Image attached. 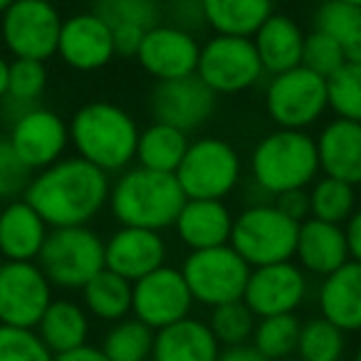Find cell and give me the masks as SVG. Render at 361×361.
Instances as JSON below:
<instances>
[{
    "instance_id": "obj_1",
    "label": "cell",
    "mask_w": 361,
    "mask_h": 361,
    "mask_svg": "<svg viewBox=\"0 0 361 361\" xmlns=\"http://www.w3.org/2000/svg\"><path fill=\"white\" fill-rule=\"evenodd\" d=\"M109 173L70 156L37 171L23 198L40 213L47 228L90 226L109 203Z\"/></svg>"
},
{
    "instance_id": "obj_2",
    "label": "cell",
    "mask_w": 361,
    "mask_h": 361,
    "mask_svg": "<svg viewBox=\"0 0 361 361\" xmlns=\"http://www.w3.org/2000/svg\"><path fill=\"white\" fill-rule=\"evenodd\" d=\"M67 126L77 156L104 173H121L134 161L139 126L134 116L114 102H87Z\"/></svg>"
},
{
    "instance_id": "obj_3",
    "label": "cell",
    "mask_w": 361,
    "mask_h": 361,
    "mask_svg": "<svg viewBox=\"0 0 361 361\" xmlns=\"http://www.w3.org/2000/svg\"><path fill=\"white\" fill-rule=\"evenodd\" d=\"M186 203L176 173H161L144 166L124 169L109 188V208L119 226L164 231L173 228L176 216Z\"/></svg>"
},
{
    "instance_id": "obj_4",
    "label": "cell",
    "mask_w": 361,
    "mask_h": 361,
    "mask_svg": "<svg viewBox=\"0 0 361 361\" xmlns=\"http://www.w3.org/2000/svg\"><path fill=\"white\" fill-rule=\"evenodd\" d=\"M250 173L270 196L312 186L319 173L317 144L307 131L277 129L262 136L250 154Z\"/></svg>"
},
{
    "instance_id": "obj_5",
    "label": "cell",
    "mask_w": 361,
    "mask_h": 361,
    "mask_svg": "<svg viewBox=\"0 0 361 361\" xmlns=\"http://www.w3.org/2000/svg\"><path fill=\"white\" fill-rule=\"evenodd\" d=\"M300 223L287 218L275 203H257L233 218L228 245L250 267L285 262L295 257Z\"/></svg>"
},
{
    "instance_id": "obj_6",
    "label": "cell",
    "mask_w": 361,
    "mask_h": 361,
    "mask_svg": "<svg viewBox=\"0 0 361 361\" xmlns=\"http://www.w3.org/2000/svg\"><path fill=\"white\" fill-rule=\"evenodd\" d=\"M35 262L52 287L82 290L104 270V240L90 226L50 228Z\"/></svg>"
},
{
    "instance_id": "obj_7",
    "label": "cell",
    "mask_w": 361,
    "mask_h": 361,
    "mask_svg": "<svg viewBox=\"0 0 361 361\" xmlns=\"http://www.w3.org/2000/svg\"><path fill=\"white\" fill-rule=\"evenodd\" d=\"M243 161L235 146L216 136H203L188 144L186 156L176 169L178 186L186 198L223 201L240 183Z\"/></svg>"
},
{
    "instance_id": "obj_8",
    "label": "cell",
    "mask_w": 361,
    "mask_h": 361,
    "mask_svg": "<svg viewBox=\"0 0 361 361\" xmlns=\"http://www.w3.org/2000/svg\"><path fill=\"white\" fill-rule=\"evenodd\" d=\"M252 267L231 245L191 250L180 265V275L191 290L193 302L218 307L243 300Z\"/></svg>"
},
{
    "instance_id": "obj_9",
    "label": "cell",
    "mask_w": 361,
    "mask_h": 361,
    "mask_svg": "<svg viewBox=\"0 0 361 361\" xmlns=\"http://www.w3.org/2000/svg\"><path fill=\"white\" fill-rule=\"evenodd\" d=\"M265 109L277 129H310L329 109L326 80L305 65L272 75L265 92Z\"/></svg>"
},
{
    "instance_id": "obj_10",
    "label": "cell",
    "mask_w": 361,
    "mask_h": 361,
    "mask_svg": "<svg viewBox=\"0 0 361 361\" xmlns=\"http://www.w3.org/2000/svg\"><path fill=\"white\" fill-rule=\"evenodd\" d=\"M262 72L252 37L213 35L201 45L196 75L216 94H240L260 82Z\"/></svg>"
},
{
    "instance_id": "obj_11",
    "label": "cell",
    "mask_w": 361,
    "mask_h": 361,
    "mask_svg": "<svg viewBox=\"0 0 361 361\" xmlns=\"http://www.w3.org/2000/svg\"><path fill=\"white\" fill-rule=\"evenodd\" d=\"M62 18L55 3L45 0H16L0 16V37L13 57L20 60H50L57 55Z\"/></svg>"
},
{
    "instance_id": "obj_12",
    "label": "cell",
    "mask_w": 361,
    "mask_h": 361,
    "mask_svg": "<svg viewBox=\"0 0 361 361\" xmlns=\"http://www.w3.org/2000/svg\"><path fill=\"white\" fill-rule=\"evenodd\" d=\"M193 297L180 267L161 265L141 280L131 282V314L154 331L186 319L191 314Z\"/></svg>"
},
{
    "instance_id": "obj_13",
    "label": "cell",
    "mask_w": 361,
    "mask_h": 361,
    "mask_svg": "<svg viewBox=\"0 0 361 361\" xmlns=\"http://www.w3.org/2000/svg\"><path fill=\"white\" fill-rule=\"evenodd\" d=\"M50 302L52 285L37 262H3L0 267V324L35 329Z\"/></svg>"
},
{
    "instance_id": "obj_14",
    "label": "cell",
    "mask_w": 361,
    "mask_h": 361,
    "mask_svg": "<svg viewBox=\"0 0 361 361\" xmlns=\"http://www.w3.org/2000/svg\"><path fill=\"white\" fill-rule=\"evenodd\" d=\"M216 99L218 94L211 87H206L201 77L188 75L180 80L156 82L149 97V106L154 121L191 134L211 119V114L216 111Z\"/></svg>"
},
{
    "instance_id": "obj_15",
    "label": "cell",
    "mask_w": 361,
    "mask_h": 361,
    "mask_svg": "<svg viewBox=\"0 0 361 361\" xmlns=\"http://www.w3.org/2000/svg\"><path fill=\"white\" fill-rule=\"evenodd\" d=\"M8 139L18 156L37 173L62 159L70 144V126L57 111L35 104L13 119Z\"/></svg>"
},
{
    "instance_id": "obj_16",
    "label": "cell",
    "mask_w": 361,
    "mask_h": 361,
    "mask_svg": "<svg viewBox=\"0 0 361 361\" xmlns=\"http://www.w3.org/2000/svg\"><path fill=\"white\" fill-rule=\"evenodd\" d=\"M307 297V275L300 265L292 260L272 262V265L252 267L247 277L243 302L250 312L262 317L275 314H295L297 307Z\"/></svg>"
},
{
    "instance_id": "obj_17",
    "label": "cell",
    "mask_w": 361,
    "mask_h": 361,
    "mask_svg": "<svg viewBox=\"0 0 361 361\" xmlns=\"http://www.w3.org/2000/svg\"><path fill=\"white\" fill-rule=\"evenodd\" d=\"M198 55H201V42L193 32L180 30L171 23H159L146 30L136 52V62L156 82H166L196 75Z\"/></svg>"
},
{
    "instance_id": "obj_18",
    "label": "cell",
    "mask_w": 361,
    "mask_h": 361,
    "mask_svg": "<svg viewBox=\"0 0 361 361\" xmlns=\"http://www.w3.org/2000/svg\"><path fill=\"white\" fill-rule=\"evenodd\" d=\"M57 55L77 72H97L114 60L111 27L94 13H77L62 20Z\"/></svg>"
},
{
    "instance_id": "obj_19",
    "label": "cell",
    "mask_w": 361,
    "mask_h": 361,
    "mask_svg": "<svg viewBox=\"0 0 361 361\" xmlns=\"http://www.w3.org/2000/svg\"><path fill=\"white\" fill-rule=\"evenodd\" d=\"M166 240L159 231L121 226L111 233L109 240H104V267L136 282L156 267L166 265Z\"/></svg>"
},
{
    "instance_id": "obj_20",
    "label": "cell",
    "mask_w": 361,
    "mask_h": 361,
    "mask_svg": "<svg viewBox=\"0 0 361 361\" xmlns=\"http://www.w3.org/2000/svg\"><path fill=\"white\" fill-rule=\"evenodd\" d=\"M317 156H319V171L329 178L344 180L349 186L361 183V124L359 121L339 119L319 131Z\"/></svg>"
},
{
    "instance_id": "obj_21",
    "label": "cell",
    "mask_w": 361,
    "mask_h": 361,
    "mask_svg": "<svg viewBox=\"0 0 361 361\" xmlns=\"http://www.w3.org/2000/svg\"><path fill=\"white\" fill-rule=\"evenodd\" d=\"M50 233L40 213L25 201H8L0 208V255L3 260L35 262Z\"/></svg>"
},
{
    "instance_id": "obj_22",
    "label": "cell",
    "mask_w": 361,
    "mask_h": 361,
    "mask_svg": "<svg viewBox=\"0 0 361 361\" xmlns=\"http://www.w3.org/2000/svg\"><path fill=\"white\" fill-rule=\"evenodd\" d=\"M295 255L305 272L326 277L349 260L344 228L336 226V223L307 218V221L300 223Z\"/></svg>"
},
{
    "instance_id": "obj_23",
    "label": "cell",
    "mask_w": 361,
    "mask_h": 361,
    "mask_svg": "<svg viewBox=\"0 0 361 361\" xmlns=\"http://www.w3.org/2000/svg\"><path fill=\"white\" fill-rule=\"evenodd\" d=\"M319 310L322 317L344 334L361 331V262L346 260L334 272L322 277Z\"/></svg>"
},
{
    "instance_id": "obj_24",
    "label": "cell",
    "mask_w": 361,
    "mask_h": 361,
    "mask_svg": "<svg viewBox=\"0 0 361 361\" xmlns=\"http://www.w3.org/2000/svg\"><path fill=\"white\" fill-rule=\"evenodd\" d=\"M180 243L191 250H206V247L226 245L231 240L233 213L223 201H201V198H186L183 208L178 211L173 223Z\"/></svg>"
},
{
    "instance_id": "obj_25",
    "label": "cell",
    "mask_w": 361,
    "mask_h": 361,
    "mask_svg": "<svg viewBox=\"0 0 361 361\" xmlns=\"http://www.w3.org/2000/svg\"><path fill=\"white\" fill-rule=\"evenodd\" d=\"M218 354L221 344L208 322L186 317L156 331L151 361H216Z\"/></svg>"
},
{
    "instance_id": "obj_26",
    "label": "cell",
    "mask_w": 361,
    "mask_h": 361,
    "mask_svg": "<svg viewBox=\"0 0 361 361\" xmlns=\"http://www.w3.org/2000/svg\"><path fill=\"white\" fill-rule=\"evenodd\" d=\"M305 30L300 23L290 16L272 13L252 35V45L260 57V65L270 75H280L292 67L302 65V52H305Z\"/></svg>"
},
{
    "instance_id": "obj_27",
    "label": "cell",
    "mask_w": 361,
    "mask_h": 361,
    "mask_svg": "<svg viewBox=\"0 0 361 361\" xmlns=\"http://www.w3.org/2000/svg\"><path fill=\"white\" fill-rule=\"evenodd\" d=\"M35 331L52 354H65V351L87 344L90 314L85 307L72 300H52L37 322Z\"/></svg>"
},
{
    "instance_id": "obj_28",
    "label": "cell",
    "mask_w": 361,
    "mask_h": 361,
    "mask_svg": "<svg viewBox=\"0 0 361 361\" xmlns=\"http://www.w3.org/2000/svg\"><path fill=\"white\" fill-rule=\"evenodd\" d=\"M203 16L216 35L252 37L272 16V0H203Z\"/></svg>"
},
{
    "instance_id": "obj_29",
    "label": "cell",
    "mask_w": 361,
    "mask_h": 361,
    "mask_svg": "<svg viewBox=\"0 0 361 361\" xmlns=\"http://www.w3.org/2000/svg\"><path fill=\"white\" fill-rule=\"evenodd\" d=\"M188 144H191V139H188L186 131L154 121L144 131H139L134 159L144 169L161 171V173H176V169L186 156Z\"/></svg>"
},
{
    "instance_id": "obj_30",
    "label": "cell",
    "mask_w": 361,
    "mask_h": 361,
    "mask_svg": "<svg viewBox=\"0 0 361 361\" xmlns=\"http://www.w3.org/2000/svg\"><path fill=\"white\" fill-rule=\"evenodd\" d=\"M82 300L87 314L114 324L131 314V282L104 267L82 287Z\"/></svg>"
},
{
    "instance_id": "obj_31",
    "label": "cell",
    "mask_w": 361,
    "mask_h": 361,
    "mask_svg": "<svg viewBox=\"0 0 361 361\" xmlns=\"http://www.w3.org/2000/svg\"><path fill=\"white\" fill-rule=\"evenodd\" d=\"M154 334L151 326L139 322L136 317H124L114 322L111 329L104 334L102 351L109 361H149L154 349Z\"/></svg>"
},
{
    "instance_id": "obj_32",
    "label": "cell",
    "mask_w": 361,
    "mask_h": 361,
    "mask_svg": "<svg viewBox=\"0 0 361 361\" xmlns=\"http://www.w3.org/2000/svg\"><path fill=\"white\" fill-rule=\"evenodd\" d=\"M307 193H310V218L341 226L354 213V186H349L344 180L322 176V178L312 180V188Z\"/></svg>"
},
{
    "instance_id": "obj_33",
    "label": "cell",
    "mask_w": 361,
    "mask_h": 361,
    "mask_svg": "<svg viewBox=\"0 0 361 361\" xmlns=\"http://www.w3.org/2000/svg\"><path fill=\"white\" fill-rule=\"evenodd\" d=\"M300 329H302V322L295 314L262 317L260 322H255L252 346L270 361L287 359V356L297 351Z\"/></svg>"
},
{
    "instance_id": "obj_34",
    "label": "cell",
    "mask_w": 361,
    "mask_h": 361,
    "mask_svg": "<svg viewBox=\"0 0 361 361\" xmlns=\"http://www.w3.org/2000/svg\"><path fill=\"white\" fill-rule=\"evenodd\" d=\"M346 349V334L324 317L305 322L297 339V354L302 361H341Z\"/></svg>"
},
{
    "instance_id": "obj_35",
    "label": "cell",
    "mask_w": 361,
    "mask_h": 361,
    "mask_svg": "<svg viewBox=\"0 0 361 361\" xmlns=\"http://www.w3.org/2000/svg\"><path fill=\"white\" fill-rule=\"evenodd\" d=\"M92 13L109 27H141L151 30L161 23L159 0H92Z\"/></svg>"
},
{
    "instance_id": "obj_36",
    "label": "cell",
    "mask_w": 361,
    "mask_h": 361,
    "mask_svg": "<svg viewBox=\"0 0 361 361\" xmlns=\"http://www.w3.org/2000/svg\"><path fill=\"white\" fill-rule=\"evenodd\" d=\"M47 90V67L40 60H16L8 67V92L6 99L20 106V111L35 106V102ZM18 111V114H20Z\"/></svg>"
},
{
    "instance_id": "obj_37",
    "label": "cell",
    "mask_w": 361,
    "mask_h": 361,
    "mask_svg": "<svg viewBox=\"0 0 361 361\" xmlns=\"http://www.w3.org/2000/svg\"><path fill=\"white\" fill-rule=\"evenodd\" d=\"M326 102L339 119L361 124V65L344 62L331 77H326Z\"/></svg>"
},
{
    "instance_id": "obj_38",
    "label": "cell",
    "mask_w": 361,
    "mask_h": 361,
    "mask_svg": "<svg viewBox=\"0 0 361 361\" xmlns=\"http://www.w3.org/2000/svg\"><path fill=\"white\" fill-rule=\"evenodd\" d=\"M255 319L257 317L250 312V307L243 300H235V302L211 307V322H208V326H211L213 336H216L221 346H238V344H247V339H252Z\"/></svg>"
},
{
    "instance_id": "obj_39",
    "label": "cell",
    "mask_w": 361,
    "mask_h": 361,
    "mask_svg": "<svg viewBox=\"0 0 361 361\" xmlns=\"http://www.w3.org/2000/svg\"><path fill=\"white\" fill-rule=\"evenodd\" d=\"M314 30L346 45L361 35V8L344 0H322L314 11Z\"/></svg>"
},
{
    "instance_id": "obj_40",
    "label": "cell",
    "mask_w": 361,
    "mask_h": 361,
    "mask_svg": "<svg viewBox=\"0 0 361 361\" xmlns=\"http://www.w3.org/2000/svg\"><path fill=\"white\" fill-rule=\"evenodd\" d=\"M0 361H55L35 329L0 324Z\"/></svg>"
},
{
    "instance_id": "obj_41",
    "label": "cell",
    "mask_w": 361,
    "mask_h": 361,
    "mask_svg": "<svg viewBox=\"0 0 361 361\" xmlns=\"http://www.w3.org/2000/svg\"><path fill=\"white\" fill-rule=\"evenodd\" d=\"M35 171L18 156L8 136H0V201H18L25 196Z\"/></svg>"
},
{
    "instance_id": "obj_42",
    "label": "cell",
    "mask_w": 361,
    "mask_h": 361,
    "mask_svg": "<svg viewBox=\"0 0 361 361\" xmlns=\"http://www.w3.org/2000/svg\"><path fill=\"white\" fill-rule=\"evenodd\" d=\"M344 50L334 37L324 35V32L312 30L305 37V52H302V65L307 70L317 72L319 77H331L341 65H344Z\"/></svg>"
},
{
    "instance_id": "obj_43",
    "label": "cell",
    "mask_w": 361,
    "mask_h": 361,
    "mask_svg": "<svg viewBox=\"0 0 361 361\" xmlns=\"http://www.w3.org/2000/svg\"><path fill=\"white\" fill-rule=\"evenodd\" d=\"M169 20L171 25L188 30L196 35L206 27V16H203V0H169Z\"/></svg>"
},
{
    "instance_id": "obj_44",
    "label": "cell",
    "mask_w": 361,
    "mask_h": 361,
    "mask_svg": "<svg viewBox=\"0 0 361 361\" xmlns=\"http://www.w3.org/2000/svg\"><path fill=\"white\" fill-rule=\"evenodd\" d=\"M275 206L295 223H302L310 218V193H307V188L285 191L280 196H275Z\"/></svg>"
},
{
    "instance_id": "obj_45",
    "label": "cell",
    "mask_w": 361,
    "mask_h": 361,
    "mask_svg": "<svg viewBox=\"0 0 361 361\" xmlns=\"http://www.w3.org/2000/svg\"><path fill=\"white\" fill-rule=\"evenodd\" d=\"M144 35H146V30H141V27H111L114 52L121 57H136Z\"/></svg>"
},
{
    "instance_id": "obj_46",
    "label": "cell",
    "mask_w": 361,
    "mask_h": 361,
    "mask_svg": "<svg viewBox=\"0 0 361 361\" xmlns=\"http://www.w3.org/2000/svg\"><path fill=\"white\" fill-rule=\"evenodd\" d=\"M344 235L346 247H349V260L361 262V211H354L344 223Z\"/></svg>"
},
{
    "instance_id": "obj_47",
    "label": "cell",
    "mask_w": 361,
    "mask_h": 361,
    "mask_svg": "<svg viewBox=\"0 0 361 361\" xmlns=\"http://www.w3.org/2000/svg\"><path fill=\"white\" fill-rule=\"evenodd\" d=\"M216 361H270V359H265L252 344H238V346H223Z\"/></svg>"
},
{
    "instance_id": "obj_48",
    "label": "cell",
    "mask_w": 361,
    "mask_h": 361,
    "mask_svg": "<svg viewBox=\"0 0 361 361\" xmlns=\"http://www.w3.org/2000/svg\"><path fill=\"white\" fill-rule=\"evenodd\" d=\"M55 361H109L102 346L82 344L77 349H70L65 354H55Z\"/></svg>"
},
{
    "instance_id": "obj_49",
    "label": "cell",
    "mask_w": 361,
    "mask_h": 361,
    "mask_svg": "<svg viewBox=\"0 0 361 361\" xmlns=\"http://www.w3.org/2000/svg\"><path fill=\"white\" fill-rule=\"evenodd\" d=\"M344 50V60L354 62V65H361V35H356L354 40H349L346 45H341Z\"/></svg>"
},
{
    "instance_id": "obj_50",
    "label": "cell",
    "mask_w": 361,
    "mask_h": 361,
    "mask_svg": "<svg viewBox=\"0 0 361 361\" xmlns=\"http://www.w3.org/2000/svg\"><path fill=\"white\" fill-rule=\"evenodd\" d=\"M8 67H11V62L0 55V99H6L8 92Z\"/></svg>"
},
{
    "instance_id": "obj_51",
    "label": "cell",
    "mask_w": 361,
    "mask_h": 361,
    "mask_svg": "<svg viewBox=\"0 0 361 361\" xmlns=\"http://www.w3.org/2000/svg\"><path fill=\"white\" fill-rule=\"evenodd\" d=\"M13 3H16V0H0V16H3V13H6L8 8L13 6Z\"/></svg>"
},
{
    "instance_id": "obj_52",
    "label": "cell",
    "mask_w": 361,
    "mask_h": 361,
    "mask_svg": "<svg viewBox=\"0 0 361 361\" xmlns=\"http://www.w3.org/2000/svg\"><path fill=\"white\" fill-rule=\"evenodd\" d=\"M354 361H361V344H359V349H356V356H354Z\"/></svg>"
},
{
    "instance_id": "obj_53",
    "label": "cell",
    "mask_w": 361,
    "mask_h": 361,
    "mask_svg": "<svg viewBox=\"0 0 361 361\" xmlns=\"http://www.w3.org/2000/svg\"><path fill=\"white\" fill-rule=\"evenodd\" d=\"M344 3H351V6H359L361 8V0H344Z\"/></svg>"
},
{
    "instance_id": "obj_54",
    "label": "cell",
    "mask_w": 361,
    "mask_h": 361,
    "mask_svg": "<svg viewBox=\"0 0 361 361\" xmlns=\"http://www.w3.org/2000/svg\"><path fill=\"white\" fill-rule=\"evenodd\" d=\"M45 3H60V0H45Z\"/></svg>"
},
{
    "instance_id": "obj_55",
    "label": "cell",
    "mask_w": 361,
    "mask_h": 361,
    "mask_svg": "<svg viewBox=\"0 0 361 361\" xmlns=\"http://www.w3.org/2000/svg\"><path fill=\"white\" fill-rule=\"evenodd\" d=\"M3 262H6V260H3V255H0V267H3Z\"/></svg>"
},
{
    "instance_id": "obj_56",
    "label": "cell",
    "mask_w": 361,
    "mask_h": 361,
    "mask_svg": "<svg viewBox=\"0 0 361 361\" xmlns=\"http://www.w3.org/2000/svg\"><path fill=\"white\" fill-rule=\"evenodd\" d=\"M0 208H3V206H0Z\"/></svg>"
}]
</instances>
